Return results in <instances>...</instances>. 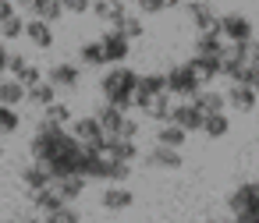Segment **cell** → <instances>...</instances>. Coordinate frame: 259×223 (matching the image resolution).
<instances>
[{
    "mask_svg": "<svg viewBox=\"0 0 259 223\" xmlns=\"http://www.w3.org/2000/svg\"><path fill=\"white\" fill-rule=\"evenodd\" d=\"M18 223H43V216H25V219H18Z\"/></svg>",
    "mask_w": 259,
    "mask_h": 223,
    "instance_id": "43",
    "label": "cell"
},
{
    "mask_svg": "<svg viewBox=\"0 0 259 223\" xmlns=\"http://www.w3.org/2000/svg\"><path fill=\"white\" fill-rule=\"evenodd\" d=\"M188 103H192V106H195L202 117H206V114H224V110H227L224 92H220V89H209V85H206V89H199V92H195Z\"/></svg>",
    "mask_w": 259,
    "mask_h": 223,
    "instance_id": "14",
    "label": "cell"
},
{
    "mask_svg": "<svg viewBox=\"0 0 259 223\" xmlns=\"http://www.w3.org/2000/svg\"><path fill=\"white\" fill-rule=\"evenodd\" d=\"M139 128H142V124L124 114V121H121V128H117V138H139Z\"/></svg>",
    "mask_w": 259,
    "mask_h": 223,
    "instance_id": "36",
    "label": "cell"
},
{
    "mask_svg": "<svg viewBox=\"0 0 259 223\" xmlns=\"http://www.w3.org/2000/svg\"><path fill=\"white\" fill-rule=\"evenodd\" d=\"M78 68H107V57H103L100 39H89V43L78 46Z\"/></svg>",
    "mask_w": 259,
    "mask_h": 223,
    "instance_id": "21",
    "label": "cell"
},
{
    "mask_svg": "<svg viewBox=\"0 0 259 223\" xmlns=\"http://www.w3.org/2000/svg\"><path fill=\"white\" fill-rule=\"evenodd\" d=\"M8 53H11V50H8V43L0 39V78L8 75Z\"/></svg>",
    "mask_w": 259,
    "mask_h": 223,
    "instance_id": "41",
    "label": "cell"
},
{
    "mask_svg": "<svg viewBox=\"0 0 259 223\" xmlns=\"http://www.w3.org/2000/svg\"><path fill=\"white\" fill-rule=\"evenodd\" d=\"M217 32H220L227 43H248V39L255 36V25H252V18L241 15V11H224V15H217Z\"/></svg>",
    "mask_w": 259,
    "mask_h": 223,
    "instance_id": "3",
    "label": "cell"
},
{
    "mask_svg": "<svg viewBox=\"0 0 259 223\" xmlns=\"http://www.w3.org/2000/svg\"><path fill=\"white\" fill-rule=\"evenodd\" d=\"M224 103H227V110L252 114V110H255V103H259V96H255V89H252V85H227Z\"/></svg>",
    "mask_w": 259,
    "mask_h": 223,
    "instance_id": "9",
    "label": "cell"
},
{
    "mask_svg": "<svg viewBox=\"0 0 259 223\" xmlns=\"http://www.w3.org/2000/svg\"><path fill=\"white\" fill-rule=\"evenodd\" d=\"M96 121H100V128H103V135H117V128H121V121H124V110H117V106H110V103H103L96 114H93Z\"/></svg>",
    "mask_w": 259,
    "mask_h": 223,
    "instance_id": "25",
    "label": "cell"
},
{
    "mask_svg": "<svg viewBox=\"0 0 259 223\" xmlns=\"http://www.w3.org/2000/svg\"><path fill=\"white\" fill-rule=\"evenodd\" d=\"M185 142H188V131H181L178 124H170V121H167V124H160V128H156V145H170V149H181Z\"/></svg>",
    "mask_w": 259,
    "mask_h": 223,
    "instance_id": "28",
    "label": "cell"
},
{
    "mask_svg": "<svg viewBox=\"0 0 259 223\" xmlns=\"http://www.w3.org/2000/svg\"><path fill=\"white\" fill-rule=\"evenodd\" d=\"M22 36H25V18L22 15H11L8 22H0V39L4 43L8 39H22Z\"/></svg>",
    "mask_w": 259,
    "mask_h": 223,
    "instance_id": "33",
    "label": "cell"
},
{
    "mask_svg": "<svg viewBox=\"0 0 259 223\" xmlns=\"http://www.w3.org/2000/svg\"><path fill=\"white\" fill-rule=\"evenodd\" d=\"M188 18L199 32H217V11L209 8V0H188Z\"/></svg>",
    "mask_w": 259,
    "mask_h": 223,
    "instance_id": "13",
    "label": "cell"
},
{
    "mask_svg": "<svg viewBox=\"0 0 259 223\" xmlns=\"http://www.w3.org/2000/svg\"><path fill=\"white\" fill-rule=\"evenodd\" d=\"M135 11L139 15H160L167 8H163V0H135Z\"/></svg>",
    "mask_w": 259,
    "mask_h": 223,
    "instance_id": "37",
    "label": "cell"
},
{
    "mask_svg": "<svg viewBox=\"0 0 259 223\" xmlns=\"http://www.w3.org/2000/svg\"><path fill=\"white\" fill-rule=\"evenodd\" d=\"M234 219V216H231ZM238 223H259V216H248V219H238Z\"/></svg>",
    "mask_w": 259,
    "mask_h": 223,
    "instance_id": "45",
    "label": "cell"
},
{
    "mask_svg": "<svg viewBox=\"0 0 259 223\" xmlns=\"http://www.w3.org/2000/svg\"><path fill=\"white\" fill-rule=\"evenodd\" d=\"M47 82H50L57 92H61V89H64V92H75V89L82 85V68H78V64H68V61H61V64H54V68L47 71Z\"/></svg>",
    "mask_w": 259,
    "mask_h": 223,
    "instance_id": "7",
    "label": "cell"
},
{
    "mask_svg": "<svg viewBox=\"0 0 259 223\" xmlns=\"http://www.w3.org/2000/svg\"><path fill=\"white\" fill-rule=\"evenodd\" d=\"M110 8H114V0H93L89 4V15L96 22H110Z\"/></svg>",
    "mask_w": 259,
    "mask_h": 223,
    "instance_id": "34",
    "label": "cell"
},
{
    "mask_svg": "<svg viewBox=\"0 0 259 223\" xmlns=\"http://www.w3.org/2000/svg\"><path fill=\"white\" fill-rule=\"evenodd\" d=\"M18 82H22V85L29 89V85H36V82H43V71H39L36 64H25V68H22V75H18Z\"/></svg>",
    "mask_w": 259,
    "mask_h": 223,
    "instance_id": "35",
    "label": "cell"
},
{
    "mask_svg": "<svg viewBox=\"0 0 259 223\" xmlns=\"http://www.w3.org/2000/svg\"><path fill=\"white\" fill-rule=\"evenodd\" d=\"M227 223H238V219H227Z\"/></svg>",
    "mask_w": 259,
    "mask_h": 223,
    "instance_id": "48",
    "label": "cell"
},
{
    "mask_svg": "<svg viewBox=\"0 0 259 223\" xmlns=\"http://www.w3.org/2000/svg\"><path fill=\"white\" fill-rule=\"evenodd\" d=\"M18 103H25V85L18 78L4 75L0 78V106H18Z\"/></svg>",
    "mask_w": 259,
    "mask_h": 223,
    "instance_id": "19",
    "label": "cell"
},
{
    "mask_svg": "<svg viewBox=\"0 0 259 223\" xmlns=\"http://www.w3.org/2000/svg\"><path fill=\"white\" fill-rule=\"evenodd\" d=\"M135 85H139V71L128 68V64H110L100 78V96L103 103L117 106V110H132V96H135Z\"/></svg>",
    "mask_w": 259,
    "mask_h": 223,
    "instance_id": "1",
    "label": "cell"
},
{
    "mask_svg": "<svg viewBox=\"0 0 259 223\" xmlns=\"http://www.w3.org/2000/svg\"><path fill=\"white\" fill-rule=\"evenodd\" d=\"M54 184V191L61 195V202H75V198H82V191H85V177L82 174H68V177H54L50 181Z\"/></svg>",
    "mask_w": 259,
    "mask_h": 223,
    "instance_id": "17",
    "label": "cell"
},
{
    "mask_svg": "<svg viewBox=\"0 0 259 223\" xmlns=\"http://www.w3.org/2000/svg\"><path fill=\"white\" fill-rule=\"evenodd\" d=\"M206 223H217V219H206Z\"/></svg>",
    "mask_w": 259,
    "mask_h": 223,
    "instance_id": "49",
    "label": "cell"
},
{
    "mask_svg": "<svg viewBox=\"0 0 259 223\" xmlns=\"http://www.w3.org/2000/svg\"><path fill=\"white\" fill-rule=\"evenodd\" d=\"M25 99H29L32 106H39V110H43V106H50V103L57 99V89L43 78V82H36V85H29V89H25Z\"/></svg>",
    "mask_w": 259,
    "mask_h": 223,
    "instance_id": "24",
    "label": "cell"
},
{
    "mask_svg": "<svg viewBox=\"0 0 259 223\" xmlns=\"http://www.w3.org/2000/svg\"><path fill=\"white\" fill-rule=\"evenodd\" d=\"M29 15L39 18V22H50V25H54V22L64 18V4H61V0H32Z\"/></svg>",
    "mask_w": 259,
    "mask_h": 223,
    "instance_id": "20",
    "label": "cell"
},
{
    "mask_svg": "<svg viewBox=\"0 0 259 223\" xmlns=\"http://www.w3.org/2000/svg\"><path fill=\"white\" fill-rule=\"evenodd\" d=\"M146 163H149V166H156V170H181L185 156H181V149H170V145H153V149L146 152Z\"/></svg>",
    "mask_w": 259,
    "mask_h": 223,
    "instance_id": "12",
    "label": "cell"
},
{
    "mask_svg": "<svg viewBox=\"0 0 259 223\" xmlns=\"http://www.w3.org/2000/svg\"><path fill=\"white\" fill-rule=\"evenodd\" d=\"M18 128H22L18 106H0V138H4V135H15Z\"/></svg>",
    "mask_w": 259,
    "mask_h": 223,
    "instance_id": "32",
    "label": "cell"
},
{
    "mask_svg": "<svg viewBox=\"0 0 259 223\" xmlns=\"http://www.w3.org/2000/svg\"><path fill=\"white\" fill-rule=\"evenodd\" d=\"M170 106H174V96H170V92H160V96H153V99H149L146 117H149V121H156V124H167V121H170Z\"/></svg>",
    "mask_w": 259,
    "mask_h": 223,
    "instance_id": "22",
    "label": "cell"
},
{
    "mask_svg": "<svg viewBox=\"0 0 259 223\" xmlns=\"http://www.w3.org/2000/svg\"><path fill=\"white\" fill-rule=\"evenodd\" d=\"M227 50V39L220 32H199L195 36V53L199 57H220Z\"/></svg>",
    "mask_w": 259,
    "mask_h": 223,
    "instance_id": "18",
    "label": "cell"
},
{
    "mask_svg": "<svg viewBox=\"0 0 259 223\" xmlns=\"http://www.w3.org/2000/svg\"><path fill=\"white\" fill-rule=\"evenodd\" d=\"M50 181H54V177H50V170H47L43 163H36V159H32L29 166H22V184H25L29 191H36V188H47Z\"/></svg>",
    "mask_w": 259,
    "mask_h": 223,
    "instance_id": "23",
    "label": "cell"
},
{
    "mask_svg": "<svg viewBox=\"0 0 259 223\" xmlns=\"http://www.w3.org/2000/svg\"><path fill=\"white\" fill-rule=\"evenodd\" d=\"M185 64L192 68V75H195L202 85H209V82L220 78V57H199V53H195V57H188Z\"/></svg>",
    "mask_w": 259,
    "mask_h": 223,
    "instance_id": "16",
    "label": "cell"
},
{
    "mask_svg": "<svg viewBox=\"0 0 259 223\" xmlns=\"http://www.w3.org/2000/svg\"><path fill=\"white\" fill-rule=\"evenodd\" d=\"M100 46H103L107 64H124V61L132 57V39L121 36L117 29H103V32H100Z\"/></svg>",
    "mask_w": 259,
    "mask_h": 223,
    "instance_id": "6",
    "label": "cell"
},
{
    "mask_svg": "<svg viewBox=\"0 0 259 223\" xmlns=\"http://www.w3.org/2000/svg\"><path fill=\"white\" fill-rule=\"evenodd\" d=\"M100 205H103L107 212H124V209L135 205V195H132L128 184H107V191L100 195Z\"/></svg>",
    "mask_w": 259,
    "mask_h": 223,
    "instance_id": "11",
    "label": "cell"
},
{
    "mask_svg": "<svg viewBox=\"0 0 259 223\" xmlns=\"http://www.w3.org/2000/svg\"><path fill=\"white\" fill-rule=\"evenodd\" d=\"M163 82H167V92L174 96V99H192L199 89H206L195 75H192V68L181 61V64H174L170 71H163Z\"/></svg>",
    "mask_w": 259,
    "mask_h": 223,
    "instance_id": "4",
    "label": "cell"
},
{
    "mask_svg": "<svg viewBox=\"0 0 259 223\" xmlns=\"http://www.w3.org/2000/svg\"><path fill=\"white\" fill-rule=\"evenodd\" d=\"M252 89H255V96H259V68L252 71Z\"/></svg>",
    "mask_w": 259,
    "mask_h": 223,
    "instance_id": "42",
    "label": "cell"
},
{
    "mask_svg": "<svg viewBox=\"0 0 259 223\" xmlns=\"http://www.w3.org/2000/svg\"><path fill=\"white\" fill-rule=\"evenodd\" d=\"M0 159H4V145H0Z\"/></svg>",
    "mask_w": 259,
    "mask_h": 223,
    "instance_id": "46",
    "label": "cell"
},
{
    "mask_svg": "<svg viewBox=\"0 0 259 223\" xmlns=\"http://www.w3.org/2000/svg\"><path fill=\"white\" fill-rule=\"evenodd\" d=\"M61 4H64V15H89L93 0H61Z\"/></svg>",
    "mask_w": 259,
    "mask_h": 223,
    "instance_id": "39",
    "label": "cell"
},
{
    "mask_svg": "<svg viewBox=\"0 0 259 223\" xmlns=\"http://www.w3.org/2000/svg\"><path fill=\"white\" fill-rule=\"evenodd\" d=\"M185 4H188V0H185Z\"/></svg>",
    "mask_w": 259,
    "mask_h": 223,
    "instance_id": "50",
    "label": "cell"
},
{
    "mask_svg": "<svg viewBox=\"0 0 259 223\" xmlns=\"http://www.w3.org/2000/svg\"><path fill=\"white\" fill-rule=\"evenodd\" d=\"M68 131H71V138H78L85 149H100L103 145V128H100V121L93 117V114H82V117H71V124H68Z\"/></svg>",
    "mask_w": 259,
    "mask_h": 223,
    "instance_id": "5",
    "label": "cell"
},
{
    "mask_svg": "<svg viewBox=\"0 0 259 223\" xmlns=\"http://www.w3.org/2000/svg\"><path fill=\"white\" fill-rule=\"evenodd\" d=\"M25 39H29L36 50H50V46H54V25H50V22H39V18H29V22H25Z\"/></svg>",
    "mask_w": 259,
    "mask_h": 223,
    "instance_id": "15",
    "label": "cell"
},
{
    "mask_svg": "<svg viewBox=\"0 0 259 223\" xmlns=\"http://www.w3.org/2000/svg\"><path fill=\"white\" fill-rule=\"evenodd\" d=\"M43 223H82V212L68 202V205H57V209L43 212Z\"/></svg>",
    "mask_w": 259,
    "mask_h": 223,
    "instance_id": "31",
    "label": "cell"
},
{
    "mask_svg": "<svg viewBox=\"0 0 259 223\" xmlns=\"http://www.w3.org/2000/svg\"><path fill=\"white\" fill-rule=\"evenodd\" d=\"M29 202L39 209V212H50V209H57V205H68V202H61V195L54 191V184H47V188H36V191H29Z\"/></svg>",
    "mask_w": 259,
    "mask_h": 223,
    "instance_id": "27",
    "label": "cell"
},
{
    "mask_svg": "<svg viewBox=\"0 0 259 223\" xmlns=\"http://www.w3.org/2000/svg\"><path fill=\"white\" fill-rule=\"evenodd\" d=\"M0 223H11V219H0Z\"/></svg>",
    "mask_w": 259,
    "mask_h": 223,
    "instance_id": "47",
    "label": "cell"
},
{
    "mask_svg": "<svg viewBox=\"0 0 259 223\" xmlns=\"http://www.w3.org/2000/svg\"><path fill=\"white\" fill-rule=\"evenodd\" d=\"M100 152H103L107 159H117V163H135V156H139V142H135V138L107 135L103 145H100Z\"/></svg>",
    "mask_w": 259,
    "mask_h": 223,
    "instance_id": "8",
    "label": "cell"
},
{
    "mask_svg": "<svg viewBox=\"0 0 259 223\" xmlns=\"http://www.w3.org/2000/svg\"><path fill=\"white\" fill-rule=\"evenodd\" d=\"M11 15H18V8H15V0H0V22H8Z\"/></svg>",
    "mask_w": 259,
    "mask_h": 223,
    "instance_id": "40",
    "label": "cell"
},
{
    "mask_svg": "<svg viewBox=\"0 0 259 223\" xmlns=\"http://www.w3.org/2000/svg\"><path fill=\"white\" fill-rule=\"evenodd\" d=\"M110 29H117V32H121V36H128L132 43L146 36V25H142V18H139V15H132V11L121 18V25H110Z\"/></svg>",
    "mask_w": 259,
    "mask_h": 223,
    "instance_id": "29",
    "label": "cell"
},
{
    "mask_svg": "<svg viewBox=\"0 0 259 223\" xmlns=\"http://www.w3.org/2000/svg\"><path fill=\"white\" fill-rule=\"evenodd\" d=\"M25 64H29V57H25V53H8V75H11V78H18Z\"/></svg>",
    "mask_w": 259,
    "mask_h": 223,
    "instance_id": "38",
    "label": "cell"
},
{
    "mask_svg": "<svg viewBox=\"0 0 259 223\" xmlns=\"http://www.w3.org/2000/svg\"><path fill=\"white\" fill-rule=\"evenodd\" d=\"M170 124H178L181 131H199L202 128V114L188 103V99H174V106H170Z\"/></svg>",
    "mask_w": 259,
    "mask_h": 223,
    "instance_id": "10",
    "label": "cell"
},
{
    "mask_svg": "<svg viewBox=\"0 0 259 223\" xmlns=\"http://www.w3.org/2000/svg\"><path fill=\"white\" fill-rule=\"evenodd\" d=\"M199 131H202L206 138H224V135L231 131V117H227V110H224V114H206Z\"/></svg>",
    "mask_w": 259,
    "mask_h": 223,
    "instance_id": "26",
    "label": "cell"
},
{
    "mask_svg": "<svg viewBox=\"0 0 259 223\" xmlns=\"http://www.w3.org/2000/svg\"><path fill=\"white\" fill-rule=\"evenodd\" d=\"M163 8L170 11V8H181V0H163Z\"/></svg>",
    "mask_w": 259,
    "mask_h": 223,
    "instance_id": "44",
    "label": "cell"
},
{
    "mask_svg": "<svg viewBox=\"0 0 259 223\" xmlns=\"http://www.w3.org/2000/svg\"><path fill=\"white\" fill-rule=\"evenodd\" d=\"M43 121L68 128V124H71V106H68V103H61V99H54L50 106H43Z\"/></svg>",
    "mask_w": 259,
    "mask_h": 223,
    "instance_id": "30",
    "label": "cell"
},
{
    "mask_svg": "<svg viewBox=\"0 0 259 223\" xmlns=\"http://www.w3.org/2000/svg\"><path fill=\"white\" fill-rule=\"evenodd\" d=\"M227 209H231L234 219L259 216V181H245V184H238V188L227 195Z\"/></svg>",
    "mask_w": 259,
    "mask_h": 223,
    "instance_id": "2",
    "label": "cell"
}]
</instances>
